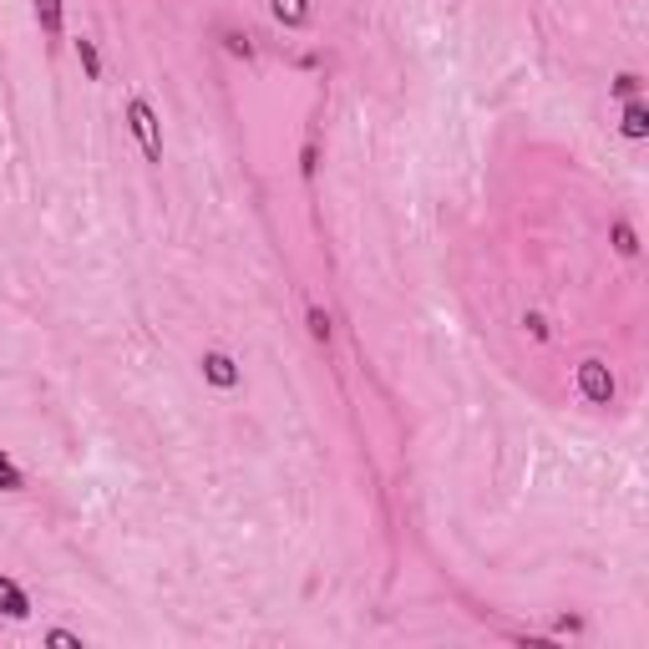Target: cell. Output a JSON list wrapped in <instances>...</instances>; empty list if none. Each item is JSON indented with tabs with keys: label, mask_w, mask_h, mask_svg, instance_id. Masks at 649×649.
Returning <instances> with one entry per match:
<instances>
[{
	"label": "cell",
	"mask_w": 649,
	"mask_h": 649,
	"mask_svg": "<svg viewBox=\"0 0 649 649\" xmlns=\"http://www.w3.org/2000/svg\"><path fill=\"white\" fill-rule=\"evenodd\" d=\"M127 127L137 133V143H143V157H147V163H157V157H163V137H157V112L147 107L143 96H133V102H127Z\"/></svg>",
	"instance_id": "obj_1"
},
{
	"label": "cell",
	"mask_w": 649,
	"mask_h": 649,
	"mask_svg": "<svg viewBox=\"0 0 649 649\" xmlns=\"http://www.w3.org/2000/svg\"><path fill=\"white\" fill-rule=\"evenodd\" d=\"M578 391H584L594 406H609V401H614V375H609V365H604V361H584V365H578Z\"/></svg>",
	"instance_id": "obj_2"
},
{
	"label": "cell",
	"mask_w": 649,
	"mask_h": 649,
	"mask_svg": "<svg viewBox=\"0 0 649 649\" xmlns=\"http://www.w3.org/2000/svg\"><path fill=\"white\" fill-rule=\"evenodd\" d=\"M0 609L11 614V619H25V614H31V599H25V589L16 578H0Z\"/></svg>",
	"instance_id": "obj_3"
},
{
	"label": "cell",
	"mask_w": 649,
	"mask_h": 649,
	"mask_svg": "<svg viewBox=\"0 0 649 649\" xmlns=\"http://www.w3.org/2000/svg\"><path fill=\"white\" fill-rule=\"evenodd\" d=\"M204 375L214 385H239V371H234V361H229V356H218V350H214V356H204Z\"/></svg>",
	"instance_id": "obj_4"
},
{
	"label": "cell",
	"mask_w": 649,
	"mask_h": 649,
	"mask_svg": "<svg viewBox=\"0 0 649 649\" xmlns=\"http://www.w3.org/2000/svg\"><path fill=\"white\" fill-rule=\"evenodd\" d=\"M269 11H275L285 25H305L310 21V0H269Z\"/></svg>",
	"instance_id": "obj_5"
},
{
	"label": "cell",
	"mask_w": 649,
	"mask_h": 649,
	"mask_svg": "<svg viewBox=\"0 0 649 649\" xmlns=\"http://www.w3.org/2000/svg\"><path fill=\"white\" fill-rule=\"evenodd\" d=\"M37 21H41V31L56 41L61 37V0H37Z\"/></svg>",
	"instance_id": "obj_6"
},
{
	"label": "cell",
	"mask_w": 649,
	"mask_h": 649,
	"mask_svg": "<svg viewBox=\"0 0 649 649\" xmlns=\"http://www.w3.org/2000/svg\"><path fill=\"white\" fill-rule=\"evenodd\" d=\"M625 137H649V107L645 102H629L625 107Z\"/></svg>",
	"instance_id": "obj_7"
},
{
	"label": "cell",
	"mask_w": 649,
	"mask_h": 649,
	"mask_svg": "<svg viewBox=\"0 0 649 649\" xmlns=\"http://www.w3.org/2000/svg\"><path fill=\"white\" fill-rule=\"evenodd\" d=\"M21 487V467L11 457H0V493H16Z\"/></svg>",
	"instance_id": "obj_8"
},
{
	"label": "cell",
	"mask_w": 649,
	"mask_h": 649,
	"mask_svg": "<svg viewBox=\"0 0 649 649\" xmlns=\"http://www.w3.org/2000/svg\"><path fill=\"white\" fill-rule=\"evenodd\" d=\"M76 56H82L86 76H102V56H96V47H92V41H76Z\"/></svg>",
	"instance_id": "obj_9"
},
{
	"label": "cell",
	"mask_w": 649,
	"mask_h": 649,
	"mask_svg": "<svg viewBox=\"0 0 649 649\" xmlns=\"http://www.w3.org/2000/svg\"><path fill=\"white\" fill-rule=\"evenodd\" d=\"M614 249L625 254V259L639 249V244H635V229H629V224H614Z\"/></svg>",
	"instance_id": "obj_10"
},
{
	"label": "cell",
	"mask_w": 649,
	"mask_h": 649,
	"mask_svg": "<svg viewBox=\"0 0 649 649\" xmlns=\"http://www.w3.org/2000/svg\"><path fill=\"white\" fill-rule=\"evenodd\" d=\"M310 336L315 340H330V320H324V310H310Z\"/></svg>",
	"instance_id": "obj_11"
},
{
	"label": "cell",
	"mask_w": 649,
	"mask_h": 649,
	"mask_svg": "<svg viewBox=\"0 0 649 649\" xmlns=\"http://www.w3.org/2000/svg\"><path fill=\"white\" fill-rule=\"evenodd\" d=\"M614 92H619V96H625V102H635V92H639V76H619V82H614Z\"/></svg>",
	"instance_id": "obj_12"
},
{
	"label": "cell",
	"mask_w": 649,
	"mask_h": 649,
	"mask_svg": "<svg viewBox=\"0 0 649 649\" xmlns=\"http://www.w3.org/2000/svg\"><path fill=\"white\" fill-rule=\"evenodd\" d=\"M533 330V340H548V324H543V315H528V320H523Z\"/></svg>",
	"instance_id": "obj_13"
}]
</instances>
